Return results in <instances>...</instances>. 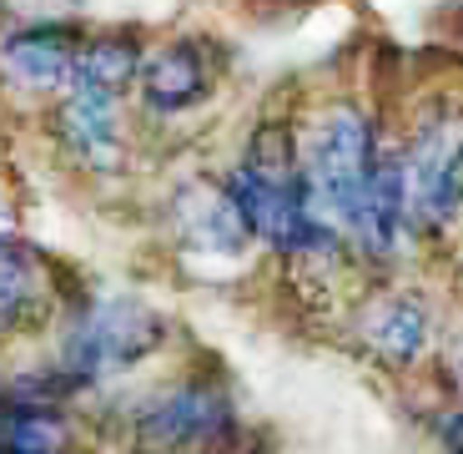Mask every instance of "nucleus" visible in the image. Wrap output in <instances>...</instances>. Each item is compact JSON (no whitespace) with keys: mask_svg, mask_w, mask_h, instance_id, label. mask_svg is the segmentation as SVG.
Listing matches in <instances>:
<instances>
[{"mask_svg":"<svg viewBox=\"0 0 463 454\" xmlns=\"http://www.w3.org/2000/svg\"><path fill=\"white\" fill-rule=\"evenodd\" d=\"M237 434V404L212 373H182L131 414V449L141 454H207Z\"/></svg>","mask_w":463,"mask_h":454,"instance_id":"20e7f679","label":"nucleus"},{"mask_svg":"<svg viewBox=\"0 0 463 454\" xmlns=\"http://www.w3.org/2000/svg\"><path fill=\"white\" fill-rule=\"evenodd\" d=\"M141 66H146V56L131 35H86L66 92H96L111 101H127L131 86H141Z\"/></svg>","mask_w":463,"mask_h":454,"instance_id":"f8f14e48","label":"nucleus"},{"mask_svg":"<svg viewBox=\"0 0 463 454\" xmlns=\"http://www.w3.org/2000/svg\"><path fill=\"white\" fill-rule=\"evenodd\" d=\"M0 454H76V414L71 404L31 389L0 384Z\"/></svg>","mask_w":463,"mask_h":454,"instance_id":"9d476101","label":"nucleus"},{"mask_svg":"<svg viewBox=\"0 0 463 454\" xmlns=\"http://www.w3.org/2000/svg\"><path fill=\"white\" fill-rule=\"evenodd\" d=\"M453 369H458V384H463V338H458V349H453Z\"/></svg>","mask_w":463,"mask_h":454,"instance_id":"4468645a","label":"nucleus"},{"mask_svg":"<svg viewBox=\"0 0 463 454\" xmlns=\"http://www.w3.org/2000/svg\"><path fill=\"white\" fill-rule=\"evenodd\" d=\"M56 127L66 151L81 167H96V172H116L121 167V101L96 92H66L56 111Z\"/></svg>","mask_w":463,"mask_h":454,"instance_id":"9b49d317","label":"nucleus"},{"mask_svg":"<svg viewBox=\"0 0 463 454\" xmlns=\"http://www.w3.org/2000/svg\"><path fill=\"white\" fill-rule=\"evenodd\" d=\"M217 86V66H212L207 46L182 35V41H166L162 51H151L146 66H141V106H146L151 117H182L192 106H202Z\"/></svg>","mask_w":463,"mask_h":454,"instance_id":"1a4fd4ad","label":"nucleus"},{"mask_svg":"<svg viewBox=\"0 0 463 454\" xmlns=\"http://www.w3.org/2000/svg\"><path fill=\"white\" fill-rule=\"evenodd\" d=\"M408 198L418 233H443L463 212V106L453 96H429L403 137Z\"/></svg>","mask_w":463,"mask_h":454,"instance_id":"7ed1b4c3","label":"nucleus"},{"mask_svg":"<svg viewBox=\"0 0 463 454\" xmlns=\"http://www.w3.org/2000/svg\"><path fill=\"white\" fill-rule=\"evenodd\" d=\"M302 137V177H307V198H313L317 217L333 222L337 233H353L368 187L378 177L383 162V141H378V121L363 111L358 101H327Z\"/></svg>","mask_w":463,"mask_h":454,"instance_id":"f257e3e1","label":"nucleus"},{"mask_svg":"<svg viewBox=\"0 0 463 454\" xmlns=\"http://www.w3.org/2000/svg\"><path fill=\"white\" fill-rule=\"evenodd\" d=\"M131 454H141V449H131Z\"/></svg>","mask_w":463,"mask_h":454,"instance_id":"2eb2a0df","label":"nucleus"},{"mask_svg":"<svg viewBox=\"0 0 463 454\" xmlns=\"http://www.w3.org/2000/svg\"><path fill=\"white\" fill-rule=\"evenodd\" d=\"M56 314L51 257L15 233H0V338L31 333Z\"/></svg>","mask_w":463,"mask_h":454,"instance_id":"6e6552de","label":"nucleus"},{"mask_svg":"<svg viewBox=\"0 0 463 454\" xmlns=\"http://www.w3.org/2000/svg\"><path fill=\"white\" fill-rule=\"evenodd\" d=\"M353 333H358L363 353L373 363H383V369H413L433 338V314L418 293H378L353 318Z\"/></svg>","mask_w":463,"mask_h":454,"instance_id":"0eeeda50","label":"nucleus"},{"mask_svg":"<svg viewBox=\"0 0 463 454\" xmlns=\"http://www.w3.org/2000/svg\"><path fill=\"white\" fill-rule=\"evenodd\" d=\"M172 233L182 247L212 253V257H237L252 243V233H247V222H242V212H237V202H232L222 177L217 182H212V177H192L186 187H176Z\"/></svg>","mask_w":463,"mask_h":454,"instance_id":"423d86ee","label":"nucleus"},{"mask_svg":"<svg viewBox=\"0 0 463 454\" xmlns=\"http://www.w3.org/2000/svg\"><path fill=\"white\" fill-rule=\"evenodd\" d=\"M433 444L443 454H463V404H449L433 414Z\"/></svg>","mask_w":463,"mask_h":454,"instance_id":"ddd939ff","label":"nucleus"},{"mask_svg":"<svg viewBox=\"0 0 463 454\" xmlns=\"http://www.w3.org/2000/svg\"><path fill=\"white\" fill-rule=\"evenodd\" d=\"M86 35L66 21H31L15 25L5 41H0V66L15 86L25 92H56L66 96L71 76H76V61H81Z\"/></svg>","mask_w":463,"mask_h":454,"instance_id":"39448f33","label":"nucleus"},{"mask_svg":"<svg viewBox=\"0 0 463 454\" xmlns=\"http://www.w3.org/2000/svg\"><path fill=\"white\" fill-rule=\"evenodd\" d=\"M166 343V318L146 298L131 293H96L86 298L61 328V353L56 363L76 379L81 389H96L106 379H121L137 363Z\"/></svg>","mask_w":463,"mask_h":454,"instance_id":"f03ea898","label":"nucleus"}]
</instances>
